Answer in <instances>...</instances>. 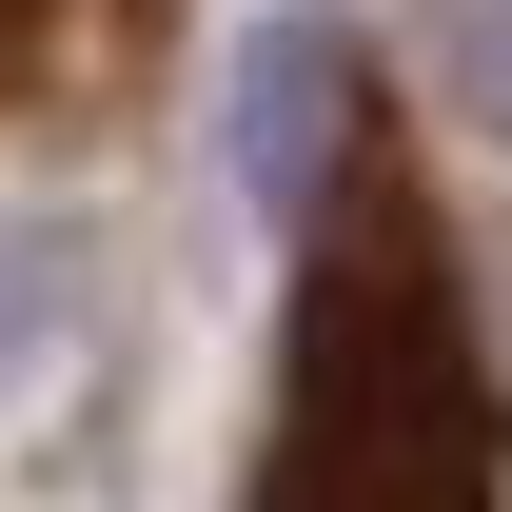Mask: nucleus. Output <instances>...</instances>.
Listing matches in <instances>:
<instances>
[{"instance_id": "obj_1", "label": "nucleus", "mask_w": 512, "mask_h": 512, "mask_svg": "<svg viewBox=\"0 0 512 512\" xmlns=\"http://www.w3.org/2000/svg\"><path fill=\"white\" fill-rule=\"evenodd\" d=\"M276 217H296V296H276V394H256V493L237 512H512L493 316H473L453 197L375 119V79L276 178Z\"/></svg>"}, {"instance_id": "obj_2", "label": "nucleus", "mask_w": 512, "mask_h": 512, "mask_svg": "<svg viewBox=\"0 0 512 512\" xmlns=\"http://www.w3.org/2000/svg\"><path fill=\"white\" fill-rule=\"evenodd\" d=\"M178 60V0H0V138H119Z\"/></svg>"}]
</instances>
